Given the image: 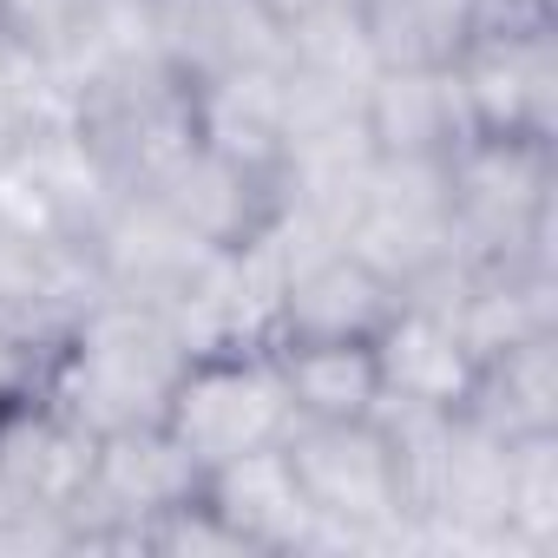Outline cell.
<instances>
[{
	"mask_svg": "<svg viewBox=\"0 0 558 558\" xmlns=\"http://www.w3.org/2000/svg\"><path fill=\"white\" fill-rule=\"evenodd\" d=\"M191 349L178 323L151 303L93 296L47 362V395L93 440L119 427H158Z\"/></svg>",
	"mask_w": 558,
	"mask_h": 558,
	"instance_id": "cell-1",
	"label": "cell"
},
{
	"mask_svg": "<svg viewBox=\"0 0 558 558\" xmlns=\"http://www.w3.org/2000/svg\"><path fill=\"white\" fill-rule=\"evenodd\" d=\"M447 223L466 269L486 263H551V145L466 132L447 158Z\"/></svg>",
	"mask_w": 558,
	"mask_h": 558,
	"instance_id": "cell-2",
	"label": "cell"
},
{
	"mask_svg": "<svg viewBox=\"0 0 558 558\" xmlns=\"http://www.w3.org/2000/svg\"><path fill=\"white\" fill-rule=\"evenodd\" d=\"M296 486L316 512V551L323 545H375L401 538L414 519L408 499V460L381 414L362 421H296L283 440Z\"/></svg>",
	"mask_w": 558,
	"mask_h": 558,
	"instance_id": "cell-3",
	"label": "cell"
},
{
	"mask_svg": "<svg viewBox=\"0 0 558 558\" xmlns=\"http://www.w3.org/2000/svg\"><path fill=\"white\" fill-rule=\"evenodd\" d=\"M66 125L80 132V145L132 191L145 184L165 158H178L197 138L191 119V86L151 53V47H125L99 66H86L66 99H60Z\"/></svg>",
	"mask_w": 558,
	"mask_h": 558,
	"instance_id": "cell-4",
	"label": "cell"
},
{
	"mask_svg": "<svg viewBox=\"0 0 558 558\" xmlns=\"http://www.w3.org/2000/svg\"><path fill=\"white\" fill-rule=\"evenodd\" d=\"M290 427H296V401L283 388V362H276L269 336L197 349L165 401V434L204 473L256 447H283Z\"/></svg>",
	"mask_w": 558,
	"mask_h": 558,
	"instance_id": "cell-5",
	"label": "cell"
},
{
	"mask_svg": "<svg viewBox=\"0 0 558 558\" xmlns=\"http://www.w3.org/2000/svg\"><path fill=\"white\" fill-rule=\"evenodd\" d=\"M269 342H375L381 323L401 310V283L349 243H269Z\"/></svg>",
	"mask_w": 558,
	"mask_h": 558,
	"instance_id": "cell-6",
	"label": "cell"
},
{
	"mask_svg": "<svg viewBox=\"0 0 558 558\" xmlns=\"http://www.w3.org/2000/svg\"><path fill=\"white\" fill-rule=\"evenodd\" d=\"M93 290L99 296H125V303H151V310H178L204 276L217 269L223 250H210L197 230H184L151 191H119L99 223L80 243Z\"/></svg>",
	"mask_w": 558,
	"mask_h": 558,
	"instance_id": "cell-7",
	"label": "cell"
},
{
	"mask_svg": "<svg viewBox=\"0 0 558 558\" xmlns=\"http://www.w3.org/2000/svg\"><path fill=\"white\" fill-rule=\"evenodd\" d=\"M204 486V466L158 427H119V434H99L93 440V466H86V486L73 499V525H80V551L86 545H125L165 519L171 506L197 499Z\"/></svg>",
	"mask_w": 558,
	"mask_h": 558,
	"instance_id": "cell-8",
	"label": "cell"
},
{
	"mask_svg": "<svg viewBox=\"0 0 558 558\" xmlns=\"http://www.w3.org/2000/svg\"><path fill=\"white\" fill-rule=\"evenodd\" d=\"M453 86L473 132L558 138V40L551 21H486L453 60Z\"/></svg>",
	"mask_w": 558,
	"mask_h": 558,
	"instance_id": "cell-9",
	"label": "cell"
},
{
	"mask_svg": "<svg viewBox=\"0 0 558 558\" xmlns=\"http://www.w3.org/2000/svg\"><path fill=\"white\" fill-rule=\"evenodd\" d=\"M138 191H151L184 230H197L223 256H250L283 230V171H250L197 138L165 158Z\"/></svg>",
	"mask_w": 558,
	"mask_h": 558,
	"instance_id": "cell-10",
	"label": "cell"
},
{
	"mask_svg": "<svg viewBox=\"0 0 558 558\" xmlns=\"http://www.w3.org/2000/svg\"><path fill=\"white\" fill-rule=\"evenodd\" d=\"M362 250L381 276L414 290L421 276L453 263V223H447V171L421 158H375L368 191L355 204V223L342 236Z\"/></svg>",
	"mask_w": 558,
	"mask_h": 558,
	"instance_id": "cell-11",
	"label": "cell"
},
{
	"mask_svg": "<svg viewBox=\"0 0 558 558\" xmlns=\"http://www.w3.org/2000/svg\"><path fill=\"white\" fill-rule=\"evenodd\" d=\"M375 368H381V408H401V414H460L466 395H473L480 355L460 336L453 303L401 296V310L375 336Z\"/></svg>",
	"mask_w": 558,
	"mask_h": 558,
	"instance_id": "cell-12",
	"label": "cell"
},
{
	"mask_svg": "<svg viewBox=\"0 0 558 558\" xmlns=\"http://www.w3.org/2000/svg\"><path fill=\"white\" fill-rule=\"evenodd\" d=\"M145 40L184 86L290 60L283 27L256 0H145Z\"/></svg>",
	"mask_w": 558,
	"mask_h": 558,
	"instance_id": "cell-13",
	"label": "cell"
},
{
	"mask_svg": "<svg viewBox=\"0 0 558 558\" xmlns=\"http://www.w3.org/2000/svg\"><path fill=\"white\" fill-rule=\"evenodd\" d=\"M204 499L243 538V551H316V512H310L283 447H256V453L210 466Z\"/></svg>",
	"mask_w": 558,
	"mask_h": 558,
	"instance_id": "cell-14",
	"label": "cell"
},
{
	"mask_svg": "<svg viewBox=\"0 0 558 558\" xmlns=\"http://www.w3.org/2000/svg\"><path fill=\"white\" fill-rule=\"evenodd\" d=\"M349 21L375 73H447L486 27V0H355Z\"/></svg>",
	"mask_w": 558,
	"mask_h": 558,
	"instance_id": "cell-15",
	"label": "cell"
},
{
	"mask_svg": "<svg viewBox=\"0 0 558 558\" xmlns=\"http://www.w3.org/2000/svg\"><path fill=\"white\" fill-rule=\"evenodd\" d=\"M362 132H368L375 158L440 165L473 132L466 106H460V86H453V66L447 73H375L368 93H362Z\"/></svg>",
	"mask_w": 558,
	"mask_h": 558,
	"instance_id": "cell-16",
	"label": "cell"
},
{
	"mask_svg": "<svg viewBox=\"0 0 558 558\" xmlns=\"http://www.w3.org/2000/svg\"><path fill=\"white\" fill-rule=\"evenodd\" d=\"M460 414H466L473 427H486L493 440L558 434V329L525 336V342L486 355Z\"/></svg>",
	"mask_w": 558,
	"mask_h": 558,
	"instance_id": "cell-17",
	"label": "cell"
},
{
	"mask_svg": "<svg viewBox=\"0 0 558 558\" xmlns=\"http://www.w3.org/2000/svg\"><path fill=\"white\" fill-rule=\"evenodd\" d=\"M191 119H197V145L250 165V171H283V66H256V73H230V80H204L191 86Z\"/></svg>",
	"mask_w": 558,
	"mask_h": 558,
	"instance_id": "cell-18",
	"label": "cell"
},
{
	"mask_svg": "<svg viewBox=\"0 0 558 558\" xmlns=\"http://www.w3.org/2000/svg\"><path fill=\"white\" fill-rule=\"evenodd\" d=\"M296 421H362L381 408L375 342H276Z\"/></svg>",
	"mask_w": 558,
	"mask_h": 558,
	"instance_id": "cell-19",
	"label": "cell"
},
{
	"mask_svg": "<svg viewBox=\"0 0 558 558\" xmlns=\"http://www.w3.org/2000/svg\"><path fill=\"white\" fill-rule=\"evenodd\" d=\"M93 14H99V0H0V40H8L14 53H27L40 66V80H47L80 47Z\"/></svg>",
	"mask_w": 558,
	"mask_h": 558,
	"instance_id": "cell-20",
	"label": "cell"
},
{
	"mask_svg": "<svg viewBox=\"0 0 558 558\" xmlns=\"http://www.w3.org/2000/svg\"><path fill=\"white\" fill-rule=\"evenodd\" d=\"M132 551H165V558H250L243 538L210 512L204 486H197V499H184V506H171L165 519H151V525L132 538Z\"/></svg>",
	"mask_w": 558,
	"mask_h": 558,
	"instance_id": "cell-21",
	"label": "cell"
},
{
	"mask_svg": "<svg viewBox=\"0 0 558 558\" xmlns=\"http://www.w3.org/2000/svg\"><path fill=\"white\" fill-rule=\"evenodd\" d=\"M40 112H60V106L47 99L40 66H34L27 53H14L8 40H0V165L14 158V145L27 138V125H34Z\"/></svg>",
	"mask_w": 558,
	"mask_h": 558,
	"instance_id": "cell-22",
	"label": "cell"
},
{
	"mask_svg": "<svg viewBox=\"0 0 558 558\" xmlns=\"http://www.w3.org/2000/svg\"><path fill=\"white\" fill-rule=\"evenodd\" d=\"M256 8L283 27V40H296V34H310V27H329V21H349V8L355 0H256Z\"/></svg>",
	"mask_w": 558,
	"mask_h": 558,
	"instance_id": "cell-23",
	"label": "cell"
}]
</instances>
